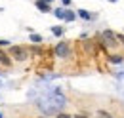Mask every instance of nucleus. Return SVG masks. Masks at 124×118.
Segmentation results:
<instances>
[{
	"mask_svg": "<svg viewBox=\"0 0 124 118\" xmlns=\"http://www.w3.org/2000/svg\"><path fill=\"white\" fill-rule=\"evenodd\" d=\"M109 2H116V0H109Z\"/></svg>",
	"mask_w": 124,
	"mask_h": 118,
	"instance_id": "aec40b11",
	"label": "nucleus"
},
{
	"mask_svg": "<svg viewBox=\"0 0 124 118\" xmlns=\"http://www.w3.org/2000/svg\"><path fill=\"white\" fill-rule=\"evenodd\" d=\"M103 40L107 42V46H116L118 44V38H116V34L113 32V30H103Z\"/></svg>",
	"mask_w": 124,
	"mask_h": 118,
	"instance_id": "7ed1b4c3",
	"label": "nucleus"
},
{
	"mask_svg": "<svg viewBox=\"0 0 124 118\" xmlns=\"http://www.w3.org/2000/svg\"><path fill=\"white\" fill-rule=\"evenodd\" d=\"M54 53L59 59H69L71 57V44L69 42H57L54 48Z\"/></svg>",
	"mask_w": 124,
	"mask_h": 118,
	"instance_id": "f03ea898",
	"label": "nucleus"
},
{
	"mask_svg": "<svg viewBox=\"0 0 124 118\" xmlns=\"http://www.w3.org/2000/svg\"><path fill=\"white\" fill-rule=\"evenodd\" d=\"M55 118H75V116H73V114H67V112H59Z\"/></svg>",
	"mask_w": 124,
	"mask_h": 118,
	"instance_id": "4468645a",
	"label": "nucleus"
},
{
	"mask_svg": "<svg viewBox=\"0 0 124 118\" xmlns=\"http://www.w3.org/2000/svg\"><path fill=\"white\" fill-rule=\"evenodd\" d=\"M42 2H46V4H52V2H54V0H42Z\"/></svg>",
	"mask_w": 124,
	"mask_h": 118,
	"instance_id": "a211bd4d",
	"label": "nucleus"
},
{
	"mask_svg": "<svg viewBox=\"0 0 124 118\" xmlns=\"http://www.w3.org/2000/svg\"><path fill=\"white\" fill-rule=\"evenodd\" d=\"M34 6H36V10H38V12H42V14L52 12V4H46V2H42V0H36V2H34Z\"/></svg>",
	"mask_w": 124,
	"mask_h": 118,
	"instance_id": "20e7f679",
	"label": "nucleus"
},
{
	"mask_svg": "<svg viewBox=\"0 0 124 118\" xmlns=\"http://www.w3.org/2000/svg\"><path fill=\"white\" fill-rule=\"evenodd\" d=\"M0 118H4V116H2V112H0Z\"/></svg>",
	"mask_w": 124,
	"mask_h": 118,
	"instance_id": "412c9836",
	"label": "nucleus"
},
{
	"mask_svg": "<svg viewBox=\"0 0 124 118\" xmlns=\"http://www.w3.org/2000/svg\"><path fill=\"white\" fill-rule=\"evenodd\" d=\"M95 118H115V116H113L111 112H107V111H97Z\"/></svg>",
	"mask_w": 124,
	"mask_h": 118,
	"instance_id": "f8f14e48",
	"label": "nucleus"
},
{
	"mask_svg": "<svg viewBox=\"0 0 124 118\" xmlns=\"http://www.w3.org/2000/svg\"><path fill=\"white\" fill-rule=\"evenodd\" d=\"M38 118H48V116H38Z\"/></svg>",
	"mask_w": 124,
	"mask_h": 118,
	"instance_id": "6ab92c4d",
	"label": "nucleus"
},
{
	"mask_svg": "<svg viewBox=\"0 0 124 118\" xmlns=\"http://www.w3.org/2000/svg\"><path fill=\"white\" fill-rule=\"evenodd\" d=\"M29 40H31L32 44H36V46H40L42 42H44V38L38 34V32H31V36H29Z\"/></svg>",
	"mask_w": 124,
	"mask_h": 118,
	"instance_id": "6e6552de",
	"label": "nucleus"
},
{
	"mask_svg": "<svg viewBox=\"0 0 124 118\" xmlns=\"http://www.w3.org/2000/svg\"><path fill=\"white\" fill-rule=\"evenodd\" d=\"M10 40H6V38H2V40H0V48H2V50H4V48H10Z\"/></svg>",
	"mask_w": 124,
	"mask_h": 118,
	"instance_id": "ddd939ff",
	"label": "nucleus"
},
{
	"mask_svg": "<svg viewBox=\"0 0 124 118\" xmlns=\"http://www.w3.org/2000/svg\"><path fill=\"white\" fill-rule=\"evenodd\" d=\"M75 118H90V116H86V114H75Z\"/></svg>",
	"mask_w": 124,
	"mask_h": 118,
	"instance_id": "f3484780",
	"label": "nucleus"
},
{
	"mask_svg": "<svg viewBox=\"0 0 124 118\" xmlns=\"http://www.w3.org/2000/svg\"><path fill=\"white\" fill-rule=\"evenodd\" d=\"M54 15H55L57 19H63V17H65V8H55V10H54Z\"/></svg>",
	"mask_w": 124,
	"mask_h": 118,
	"instance_id": "9b49d317",
	"label": "nucleus"
},
{
	"mask_svg": "<svg viewBox=\"0 0 124 118\" xmlns=\"http://www.w3.org/2000/svg\"><path fill=\"white\" fill-rule=\"evenodd\" d=\"M77 17L84 19V21H90V19H93V15L90 14L88 10H78V12H77Z\"/></svg>",
	"mask_w": 124,
	"mask_h": 118,
	"instance_id": "0eeeda50",
	"label": "nucleus"
},
{
	"mask_svg": "<svg viewBox=\"0 0 124 118\" xmlns=\"http://www.w3.org/2000/svg\"><path fill=\"white\" fill-rule=\"evenodd\" d=\"M8 55H10V59H14V61L23 63V61L29 59V50H27V46H23V44H16V46H10L8 48Z\"/></svg>",
	"mask_w": 124,
	"mask_h": 118,
	"instance_id": "f257e3e1",
	"label": "nucleus"
},
{
	"mask_svg": "<svg viewBox=\"0 0 124 118\" xmlns=\"http://www.w3.org/2000/svg\"><path fill=\"white\" fill-rule=\"evenodd\" d=\"M63 32H65V29H63L61 25H55V27H52V34H54V36H63Z\"/></svg>",
	"mask_w": 124,
	"mask_h": 118,
	"instance_id": "9d476101",
	"label": "nucleus"
},
{
	"mask_svg": "<svg viewBox=\"0 0 124 118\" xmlns=\"http://www.w3.org/2000/svg\"><path fill=\"white\" fill-rule=\"evenodd\" d=\"M63 2V6H71V0H61Z\"/></svg>",
	"mask_w": 124,
	"mask_h": 118,
	"instance_id": "dca6fc26",
	"label": "nucleus"
},
{
	"mask_svg": "<svg viewBox=\"0 0 124 118\" xmlns=\"http://www.w3.org/2000/svg\"><path fill=\"white\" fill-rule=\"evenodd\" d=\"M0 65H4V67H12V59L8 55V52H4L2 48H0Z\"/></svg>",
	"mask_w": 124,
	"mask_h": 118,
	"instance_id": "39448f33",
	"label": "nucleus"
},
{
	"mask_svg": "<svg viewBox=\"0 0 124 118\" xmlns=\"http://www.w3.org/2000/svg\"><path fill=\"white\" fill-rule=\"evenodd\" d=\"M109 63L120 65V63H124V55H120V53H113V55H109Z\"/></svg>",
	"mask_w": 124,
	"mask_h": 118,
	"instance_id": "423d86ee",
	"label": "nucleus"
},
{
	"mask_svg": "<svg viewBox=\"0 0 124 118\" xmlns=\"http://www.w3.org/2000/svg\"><path fill=\"white\" fill-rule=\"evenodd\" d=\"M77 19V12H73V10H65V17H63V21H75Z\"/></svg>",
	"mask_w": 124,
	"mask_h": 118,
	"instance_id": "1a4fd4ad",
	"label": "nucleus"
},
{
	"mask_svg": "<svg viewBox=\"0 0 124 118\" xmlns=\"http://www.w3.org/2000/svg\"><path fill=\"white\" fill-rule=\"evenodd\" d=\"M116 38H118V42H120V44H124V34H116Z\"/></svg>",
	"mask_w": 124,
	"mask_h": 118,
	"instance_id": "2eb2a0df",
	"label": "nucleus"
}]
</instances>
